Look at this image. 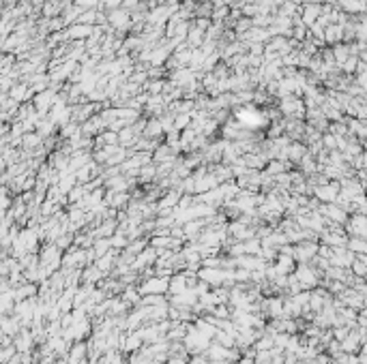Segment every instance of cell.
I'll return each mask as SVG.
<instances>
[{"mask_svg": "<svg viewBox=\"0 0 367 364\" xmlns=\"http://www.w3.org/2000/svg\"><path fill=\"white\" fill-rule=\"evenodd\" d=\"M181 343H183V347L187 351L195 356V353H204V351H207V347L211 345V339H207V336H204L198 330V328L189 324V326H187V332H185V336H183Z\"/></svg>", "mask_w": 367, "mask_h": 364, "instance_id": "cell-1", "label": "cell"}, {"mask_svg": "<svg viewBox=\"0 0 367 364\" xmlns=\"http://www.w3.org/2000/svg\"><path fill=\"white\" fill-rule=\"evenodd\" d=\"M294 279L301 283L303 289H314L320 285V275L316 268H311L309 263H297V268H294Z\"/></svg>", "mask_w": 367, "mask_h": 364, "instance_id": "cell-2", "label": "cell"}, {"mask_svg": "<svg viewBox=\"0 0 367 364\" xmlns=\"http://www.w3.org/2000/svg\"><path fill=\"white\" fill-rule=\"evenodd\" d=\"M168 283H170V279H164V277H148L144 279L142 283L138 285V291H140V296H168Z\"/></svg>", "mask_w": 367, "mask_h": 364, "instance_id": "cell-3", "label": "cell"}, {"mask_svg": "<svg viewBox=\"0 0 367 364\" xmlns=\"http://www.w3.org/2000/svg\"><path fill=\"white\" fill-rule=\"evenodd\" d=\"M316 253H318V242L303 240V242H299L297 247H294L292 257H294V261H299V263H309L311 259L316 257Z\"/></svg>", "mask_w": 367, "mask_h": 364, "instance_id": "cell-4", "label": "cell"}, {"mask_svg": "<svg viewBox=\"0 0 367 364\" xmlns=\"http://www.w3.org/2000/svg\"><path fill=\"white\" fill-rule=\"evenodd\" d=\"M344 230L348 234H352L356 236V238H365V234H367V223H365V216L363 214H352L350 218H346V223H344Z\"/></svg>", "mask_w": 367, "mask_h": 364, "instance_id": "cell-5", "label": "cell"}, {"mask_svg": "<svg viewBox=\"0 0 367 364\" xmlns=\"http://www.w3.org/2000/svg\"><path fill=\"white\" fill-rule=\"evenodd\" d=\"M337 185H329V182H324V185H320L316 187V199H320V202H324V204H335V199H337Z\"/></svg>", "mask_w": 367, "mask_h": 364, "instance_id": "cell-6", "label": "cell"}, {"mask_svg": "<svg viewBox=\"0 0 367 364\" xmlns=\"http://www.w3.org/2000/svg\"><path fill=\"white\" fill-rule=\"evenodd\" d=\"M277 263H275V270H277V275H292L294 268H297V261H294L292 255H283V253H277Z\"/></svg>", "mask_w": 367, "mask_h": 364, "instance_id": "cell-7", "label": "cell"}, {"mask_svg": "<svg viewBox=\"0 0 367 364\" xmlns=\"http://www.w3.org/2000/svg\"><path fill=\"white\" fill-rule=\"evenodd\" d=\"M103 277L105 275L97 266H88L82 270V285H97V283H101Z\"/></svg>", "mask_w": 367, "mask_h": 364, "instance_id": "cell-8", "label": "cell"}, {"mask_svg": "<svg viewBox=\"0 0 367 364\" xmlns=\"http://www.w3.org/2000/svg\"><path fill=\"white\" fill-rule=\"evenodd\" d=\"M346 249L352 251L354 255H365V251H367V242H365V238H356V236H352V238L346 240Z\"/></svg>", "mask_w": 367, "mask_h": 364, "instance_id": "cell-9", "label": "cell"}, {"mask_svg": "<svg viewBox=\"0 0 367 364\" xmlns=\"http://www.w3.org/2000/svg\"><path fill=\"white\" fill-rule=\"evenodd\" d=\"M140 298H142V296H140L138 287H127V289L123 291V296H120V300H123V302L127 304V306H138V304H140Z\"/></svg>", "mask_w": 367, "mask_h": 364, "instance_id": "cell-10", "label": "cell"}, {"mask_svg": "<svg viewBox=\"0 0 367 364\" xmlns=\"http://www.w3.org/2000/svg\"><path fill=\"white\" fill-rule=\"evenodd\" d=\"M195 328H198V330L204 336H207V339H211V341H213V336L217 334V328H215L213 324H209L207 320H204V317H202V320H198V317H195Z\"/></svg>", "mask_w": 367, "mask_h": 364, "instance_id": "cell-11", "label": "cell"}, {"mask_svg": "<svg viewBox=\"0 0 367 364\" xmlns=\"http://www.w3.org/2000/svg\"><path fill=\"white\" fill-rule=\"evenodd\" d=\"M88 351V345L82 343V341H75L73 349H71V356H69V362H77V360H84V353Z\"/></svg>", "mask_w": 367, "mask_h": 364, "instance_id": "cell-12", "label": "cell"}, {"mask_svg": "<svg viewBox=\"0 0 367 364\" xmlns=\"http://www.w3.org/2000/svg\"><path fill=\"white\" fill-rule=\"evenodd\" d=\"M286 157H290L292 161H301L305 157V148H303L301 144H292L290 148H286Z\"/></svg>", "mask_w": 367, "mask_h": 364, "instance_id": "cell-13", "label": "cell"}, {"mask_svg": "<svg viewBox=\"0 0 367 364\" xmlns=\"http://www.w3.org/2000/svg\"><path fill=\"white\" fill-rule=\"evenodd\" d=\"M0 328H3V332H7V336H11L17 332V322L15 320H3L0 322Z\"/></svg>", "mask_w": 367, "mask_h": 364, "instance_id": "cell-14", "label": "cell"}, {"mask_svg": "<svg viewBox=\"0 0 367 364\" xmlns=\"http://www.w3.org/2000/svg\"><path fill=\"white\" fill-rule=\"evenodd\" d=\"M15 345H17V351L28 349V347H30V334H28V332H24V334L20 336V339H17V343H15Z\"/></svg>", "mask_w": 367, "mask_h": 364, "instance_id": "cell-15", "label": "cell"}, {"mask_svg": "<svg viewBox=\"0 0 367 364\" xmlns=\"http://www.w3.org/2000/svg\"><path fill=\"white\" fill-rule=\"evenodd\" d=\"M13 296H15V294L0 296V311H11V306H13Z\"/></svg>", "mask_w": 367, "mask_h": 364, "instance_id": "cell-16", "label": "cell"}, {"mask_svg": "<svg viewBox=\"0 0 367 364\" xmlns=\"http://www.w3.org/2000/svg\"><path fill=\"white\" fill-rule=\"evenodd\" d=\"M37 144H41V135H39V138H37V135H26V138L22 140L24 148H32V146H37Z\"/></svg>", "mask_w": 367, "mask_h": 364, "instance_id": "cell-17", "label": "cell"}, {"mask_svg": "<svg viewBox=\"0 0 367 364\" xmlns=\"http://www.w3.org/2000/svg\"><path fill=\"white\" fill-rule=\"evenodd\" d=\"M187 364H211V360L204 356V353H195V356L189 362H187Z\"/></svg>", "mask_w": 367, "mask_h": 364, "instance_id": "cell-18", "label": "cell"}, {"mask_svg": "<svg viewBox=\"0 0 367 364\" xmlns=\"http://www.w3.org/2000/svg\"><path fill=\"white\" fill-rule=\"evenodd\" d=\"M279 171H283V165L279 161H275V163H271V165L266 167V174H279Z\"/></svg>", "mask_w": 367, "mask_h": 364, "instance_id": "cell-19", "label": "cell"}, {"mask_svg": "<svg viewBox=\"0 0 367 364\" xmlns=\"http://www.w3.org/2000/svg\"><path fill=\"white\" fill-rule=\"evenodd\" d=\"M168 364H187V360L185 358H170Z\"/></svg>", "mask_w": 367, "mask_h": 364, "instance_id": "cell-20", "label": "cell"}]
</instances>
